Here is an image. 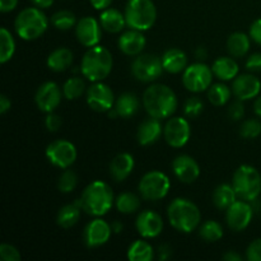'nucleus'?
Masks as SVG:
<instances>
[{
	"instance_id": "4c0bfd02",
	"label": "nucleus",
	"mask_w": 261,
	"mask_h": 261,
	"mask_svg": "<svg viewBox=\"0 0 261 261\" xmlns=\"http://www.w3.org/2000/svg\"><path fill=\"white\" fill-rule=\"evenodd\" d=\"M51 23L56 30L68 31L76 25V19L74 13L69 12V10H59L51 17Z\"/></svg>"
},
{
	"instance_id": "864d4df0",
	"label": "nucleus",
	"mask_w": 261,
	"mask_h": 261,
	"mask_svg": "<svg viewBox=\"0 0 261 261\" xmlns=\"http://www.w3.org/2000/svg\"><path fill=\"white\" fill-rule=\"evenodd\" d=\"M222 259L226 261H241L242 257L240 256L236 251H227L226 254L222 256Z\"/></svg>"
},
{
	"instance_id": "de8ad7c7",
	"label": "nucleus",
	"mask_w": 261,
	"mask_h": 261,
	"mask_svg": "<svg viewBox=\"0 0 261 261\" xmlns=\"http://www.w3.org/2000/svg\"><path fill=\"white\" fill-rule=\"evenodd\" d=\"M250 37H251L252 41H255L257 45H261V18L255 20L251 24V27H250Z\"/></svg>"
},
{
	"instance_id": "1a4fd4ad",
	"label": "nucleus",
	"mask_w": 261,
	"mask_h": 261,
	"mask_svg": "<svg viewBox=\"0 0 261 261\" xmlns=\"http://www.w3.org/2000/svg\"><path fill=\"white\" fill-rule=\"evenodd\" d=\"M162 58L154 54H140L132 64V73L137 81L143 83L154 82L162 75Z\"/></svg>"
},
{
	"instance_id": "f8f14e48",
	"label": "nucleus",
	"mask_w": 261,
	"mask_h": 261,
	"mask_svg": "<svg viewBox=\"0 0 261 261\" xmlns=\"http://www.w3.org/2000/svg\"><path fill=\"white\" fill-rule=\"evenodd\" d=\"M163 135L168 145L172 148H182L190 139V124L184 117H172L166 122Z\"/></svg>"
},
{
	"instance_id": "a19ab883",
	"label": "nucleus",
	"mask_w": 261,
	"mask_h": 261,
	"mask_svg": "<svg viewBox=\"0 0 261 261\" xmlns=\"http://www.w3.org/2000/svg\"><path fill=\"white\" fill-rule=\"evenodd\" d=\"M204 102L200 97H190L184 105V112L188 117H198L203 112Z\"/></svg>"
},
{
	"instance_id": "9d476101",
	"label": "nucleus",
	"mask_w": 261,
	"mask_h": 261,
	"mask_svg": "<svg viewBox=\"0 0 261 261\" xmlns=\"http://www.w3.org/2000/svg\"><path fill=\"white\" fill-rule=\"evenodd\" d=\"M212 81H213V70L203 63L191 64L184 70V86L188 91L194 93H200L209 89Z\"/></svg>"
},
{
	"instance_id": "f03ea898",
	"label": "nucleus",
	"mask_w": 261,
	"mask_h": 261,
	"mask_svg": "<svg viewBox=\"0 0 261 261\" xmlns=\"http://www.w3.org/2000/svg\"><path fill=\"white\" fill-rule=\"evenodd\" d=\"M112 189L103 181H93L82 194V208L89 216L102 217L110 212L114 204Z\"/></svg>"
},
{
	"instance_id": "f3484780",
	"label": "nucleus",
	"mask_w": 261,
	"mask_h": 261,
	"mask_svg": "<svg viewBox=\"0 0 261 261\" xmlns=\"http://www.w3.org/2000/svg\"><path fill=\"white\" fill-rule=\"evenodd\" d=\"M112 233V227L106 221L96 218L87 224L84 229V242L89 249L99 247L106 244Z\"/></svg>"
},
{
	"instance_id": "4468645a",
	"label": "nucleus",
	"mask_w": 261,
	"mask_h": 261,
	"mask_svg": "<svg viewBox=\"0 0 261 261\" xmlns=\"http://www.w3.org/2000/svg\"><path fill=\"white\" fill-rule=\"evenodd\" d=\"M226 212L227 224L234 232H241L247 228L254 217V209L249 201L245 200H236Z\"/></svg>"
},
{
	"instance_id": "6e6552de",
	"label": "nucleus",
	"mask_w": 261,
	"mask_h": 261,
	"mask_svg": "<svg viewBox=\"0 0 261 261\" xmlns=\"http://www.w3.org/2000/svg\"><path fill=\"white\" fill-rule=\"evenodd\" d=\"M171 181L166 173L161 171H150L145 173L139 181L138 190L143 199L150 201H157L166 198L170 191Z\"/></svg>"
},
{
	"instance_id": "a878e982",
	"label": "nucleus",
	"mask_w": 261,
	"mask_h": 261,
	"mask_svg": "<svg viewBox=\"0 0 261 261\" xmlns=\"http://www.w3.org/2000/svg\"><path fill=\"white\" fill-rule=\"evenodd\" d=\"M46 63H47L48 69L53 71H56V73L65 71L66 69L70 68L73 63V53L66 47H59L48 55Z\"/></svg>"
},
{
	"instance_id": "603ef678",
	"label": "nucleus",
	"mask_w": 261,
	"mask_h": 261,
	"mask_svg": "<svg viewBox=\"0 0 261 261\" xmlns=\"http://www.w3.org/2000/svg\"><path fill=\"white\" fill-rule=\"evenodd\" d=\"M10 107H12V102H10V99L8 98L5 94H2V96H0V114L4 115L5 112L9 111Z\"/></svg>"
},
{
	"instance_id": "58836bf2",
	"label": "nucleus",
	"mask_w": 261,
	"mask_h": 261,
	"mask_svg": "<svg viewBox=\"0 0 261 261\" xmlns=\"http://www.w3.org/2000/svg\"><path fill=\"white\" fill-rule=\"evenodd\" d=\"M78 185V176L71 170H66L61 173L58 181V189L64 194H69Z\"/></svg>"
},
{
	"instance_id": "412c9836",
	"label": "nucleus",
	"mask_w": 261,
	"mask_h": 261,
	"mask_svg": "<svg viewBox=\"0 0 261 261\" xmlns=\"http://www.w3.org/2000/svg\"><path fill=\"white\" fill-rule=\"evenodd\" d=\"M145 41L144 35L142 31L138 30H130L126 32L122 33L119 37V48L129 56H138L142 54V51L145 47Z\"/></svg>"
},
{
	"instance_id": "5fc2aeb1",
	"label": "nucleus",
	"mask_w": 261,
	"mask_h": 261,
	"mask_svg": "<svg viewBox=\"0 0 261 261\" xmlns=\"http://www.w3.org/2000/svg\"><path fill=\"white\" fill-rule=\"evenodd\" d=\"M33 4L37 8L41 9H46V8H50L54 4V0H32Z\"/></svg>"
},
{
	"instance_id": "37998d69",
	"label": "nucleus",
	"mask_w": 261,
	"mask_h": 261,
	"mask_svg": "<svg viewBox=\"0 0 261 261\" xmlns=\"http://www.w3.org/2000/svg\"><path fill=\"white\" fill-rule=\"evenodd\" d=\"M246 257L249 261H261V239L255 240L249 245Z\"/></svg>"
},
{
	"instance_id": "a18cd8bd",
	"label": "nucleus",
	"mask_w": 261,
	"mask_h": 261,
	"mask_svg": "<svg viewBox=\"0 0 261 261\" xmlns=\"http://www.w3.org/2000/svg\"><path fill=\"white\" fill-rule=\"evenodd\" d=\"M228 115L229 117H231V120H233V121H240V120L244 117L245 115V106L242 105V101L241 99H239V101L233 102V103L229 106V110H228Z\"/></svg>"
},
{
	"instance_id": "bb28decb",
	"label": "nucleus",
	"mask_w": 261,
	"mask_h": 261,
	"mask_svg": "<svg viewBox=\"0 0 261 261\" xmlns=\"http://www.w3.org/2000/svg\"><path fill=\"white\" fill-rule=\"evenodd\" d=\"M213 74L221 81H231L239 74V64L232 58H218L212 66Z\"/></svg>"
},
{
	"instance_id": "f704fd0d",
	"label": "nucleus",
	"mask_w": 261,
	"mask_h": 261,
	"mask_svg": "<svg viewBox=\"0 0 261 261\" xmlns=\"http://www.w3.org/2000/svg\"><path fill=\"white\" fill-rule=\"evenodd\" d=\"M116 208L122 214H133L140 208V199L133 193H122L117 196Z\"/></svg>"
},
{
	"instance_id": "a211bd4d",
	"label": "nucleus",
	"mask_w": 261,
	"mask_h": 261,
	"mask_svg": "<svg viewBox=\"0 0 261 261\" xmlns=\"http://www.w3.org/2000/svg\"><path fill=\"white\" fill-rule=\"evenodd\" d=\"M135 227L143 239H154L162 233L165 224L160 214L153 211H144L138 216Z\"/></svg>"
},
{
	"instance_id": "72a5a7b5",
	"label": "nucleus",
	"mask_w": 261,
	"mask_h": 261,
	"mask_svg": "<svg viewBox=\"0 0 261 261\" xmlns=\"http://www.w3.org/2000/svg\"><path fill=\"white\" fill-rule=\"evenodd\" d=\"M231 98V89L222 83L212 84L208 89V99L214 106H224Z\"/></svg>"
},
{
	"instance_id": "c756f323",
	"label": "nucleus",
	"mask_w": 261,
	"mask_h": 261,
	"mask_svg": "<svg viewBox=\"0 0 261 261\" xmlns=\"http://www.w3.org/2000/svg\"><path fill=\"white\" fill-rule=\"evenodd\" d=\"M115 110L119 114V117L129 119L134 116L139 110V99L133 93H122L115 102Z\"/></svg>"
},
{
	"instance_id": "9b49d317",
	"label": "nucleus",
	"mask_w": 261,
	"mask_h": 261,
	"mask_svg": "<svg viewBox=\"0 0 261 261\" xmlns=\"http://www.w3.org/2000/svg\"><path fill=\"white\" fill-rule=\"evenodd\" d=\"M46 157L55 167L66 170L76 160V148L69 140H55L46 148Z\"/></svg>"
},
{
	"instance_id": "ddd939ff",
	"label": "nucleus",
	"mask_w": 261,
	"mask_h": 261,
	"mask_svg": "<svg viewBox=\"0 0 261 261\" xmlns=\"http://www.w3.org/2000/svg\"><path fill=\"white\" fill-rule=\"evenodd\" d=\"M87 103L96 112H109L115 103L114 92L107 84L96 82L87 91Z\"/></svg>"
},
{
	"instance_id": "7c9ffc66",
	"label": "nucleus",
	"mask_w": 261,
	"mask_h": 261,
	"mask_svg": "<svg viewBox=\"0 0 261 261\" xmlns=\"http://www.w3.org/2000/svg\"><path fill=\"white\" fill-rule=\"evenodd\" d=\"M227 48L233 58H242L250 50V37L244 32H234L227 40Z\"/></svg>"
},
{
	"instance_id": "09e8293b",
	"label": "nucleus",
	"mask_w": 261,
	"mask_h": 261,
	"mask_svg": "<svg viewBox=\"0 0 261 261\" xmlns=\"http://www.w3.org/2000/svg\"><path fill=\"white\" fill-rule=\"evenodd\" d=\"M18 5V0H0V10L2 13H9L14 10Z\"/></svg>"
},
{
	"instance_id": "2eb2a0df",
	"label": "nucleus",
	"mask_w": 261,
	"mask_h": 261,
	"mask_svg": "<svg viewBox=\"0 0 261 261\" xmlns=\"http://www.w3.org/2000/svg\"><path fill=\"white\" fill-rule=\"evenodd\" d=\"M101 23L93 17H84L76 23L75 36L79 42L86 47L97 46L101 41Z\"/></svg>"
},
{
	"instance_id": "7ed1b4c3",
	"label": "nucleus",
	"mask_w": 261,
	"mask_h": 261,
	"mask_svg": "<svg viewBox=\"0 0 261 261\" xmlns=\"http://www.w3.org/2000/svg\"><path fill=\"white\" fill-rule=\"evenodd\" d=\"M112 65H114V60H112L111 53L103 46L97 45L89 47V50L84 54L81 71L84 78L96 83L109 76L112 70Z\"/></svg>"
},
{
	"instance_id": "6e6d98bb",
	"label": "nucleus",
	"mask_w": 261,
	"mask_h": 261,
	"mask_svg": "<svg viewBox=\"0 0 261 261\" xmlns=\"http://www.w3.org/2000/svg\"><path fill=\"white\" fill-rule=\"evenodd\" d=\"M195 56L198 60H204V59H206V56H208V51H206L205 47L200 46V47L196 48Z\"/></svg>"
},
{
	"instance_id": "5701e85b",
	"label": "nucleus",
	"mask_w": 261,
	"mask_h": 261,
	"mask_svg": "<svg viewBox=\"0 0 261 261\" xmlns=\"http://www.w3.org/2000/svg\"><path fill=\"white\" fill-rule=\"evenodd\" d=\"M134 157L130 153H120L112 160L110 165V173L115 181L121 182L129 177L130 173L134 170Z\"/></svg>"
},
{
	"instance_id": "ea45409f",
	"label": "nucleus",
	"mask_w": 261,
	"mask_h": 261,
	"mask_svg": "<svg viewBox=\"0 0 261 261\" xmlns=\"http://www.w3.org/2000/svg\"><path fill=\"white\" fill-rule=\"evenodd\" d=\"M261 134V122L257 119H250L242 122L240 135L245 139H255Z\"/></svg>"
},
{
	"instance_id": "3c124183",
	"label": "nucleus",
	"mask_w": 261,
	"mask_h": 261,
	"mask_svg": "<svg viewBox=\"0 0 261 261\" xmlns=\"http://www.w3.org/2000/svg\"><path fill=\"white\" fill-rule=\"evenodd\" d=\"M92 7L97 10H105L111 5L112 0H89Z\"/></svg>"
},
{
	"instance_id": "2f4dec72",
	"label": "nucleus",
	"mask_w": 261,
	"mask_h": 261,
	"mask_svg": "<svg viewBox=\"0 0 261 261\" xmlns=\"http://www.w3.org/2000/svg\"><path fill=\"white\" fill-rule=\"evenodd\" d=\"M153 257H154L153 247L143 240L133 242L127 250V259L130 261H150Z\"/></svg>"
},
{
	"instance_id": "423d86ee",
	"label": "nucleus",
	"mask_w": 261,
	"mask_h": 261,
	"mask_svg": "<svg viewBox=\"0 0 261 261\" xmlns=\"http://www.w3.org/2000/svg\"><path fill=\"white\" fill-rule=\"evenodd\" d=\"M124 14L127 27L144 32L154 25L157 8L153 0H127Z\"/></svg>"
},
{
	"instance_id": "4d7b16f0",
	"label": "nucleus",
	"mask_w": 261,
	"mask_h": 261,
	"mask_svg": "<svg viewBox=\"0 0 261 261\" xmlns=\"http://www.w3.org/2000/svg\"><path fill=\"white\" fill-rule=\"evenodd\" d=\"M111 227H112V232H115V233H120V232L124 229V226H122L121 222L119 221H115L114 223L111 224Z\"/></svg>"
},
{
	"instance_id": "f257e3e1",
	"label": "nucleus",
	"mask_w": 261,
	"mask_h": 261,
	"mask_svg": "<svg viewBox=\"0 0 261 261\" xmlns=\"http://www.w3.org/2000/svg\"><path fill=\"white\" fill-rule=\"evenodd\" d=\"M143 105L149 116L160 120L167 119L177 109V97L168 86L152 84L144 91Z\"/></svg>"
},
{
	"instance_id": "e433bc0d",
	"label": "nucleus",
	"mask_w": 261,
	"mask_h": 261,
	"mask_svg": "<svg viewBox=\"0 0 261 261\" xmlns=\"http://www.w3.org/2000/svg\"><path fill=\"white\" fill-rule=\"evenodd\" d=\"M201 239L206 242H217L223 237V227L216 221H206L199 231Z\"/></svg>"
},
{
	"instance_id": "c85d7f7f",
	"label": "nucleus",
	"mask_w": 261,
	"mask_h": 261,
	"mask_svg": "<svg viewBox=\"0 0 261 261\" xmlns=\"http://www.w3.org/2000/svg\"><path fill=\"white\" fill-rule=\"evenodd\" d=\"M239 199L233 186L228 184H222L214 190L213 203L221 211H227L234 201Z\"/></svg>"
},
{
	"instance_id": "79ce46f5",
	"label": "nucleus",
	"mask_w": 261,
	"mask_h": 261,
	"mask_svg": "<svg viewBox=\"0 0 261 261\" xmlns=\"http://www.w3.org/2000/svg\"><path fill=\"white\" fill-rule=\"evenodd\" d=\"M0 257L4 261H19L20 254L14 246L9 244H3L0 246Z\"/></svg>"
},
{
	"instance_id": "39448f33",
	"label": "nucleus",
	"mask_w": 261,
	"mask_h": 261,
	"mask_svg": "<svg viewBox=\"0 0 261 261\" xmlns=\"http://www.w3.org/2000/svg\"><path fill=\"white\" fill-rule=\"evenodd\" d=\"M48 27V19L41 8L31 7L23 9L17 15L14 28L17 35L24 41H33L41 37Z\"/></svg>"
},
{
	"instance_id": "20e7f679",
	"label": "nucleus",
	"mask_w": 261,
	"mask_h": 261,
	"mask_svg": "<svg viewBox=\"0 0 261 261\" xmlns=\"http://www.w3.org/2000/svg\"><path fill=\"white\" fill-rule=\"evenodd\" d=\"M167 217L170 224L176 231L190 233L200 223L201 214L193 201L177 198L168 205Z\"/></svg>"
},
{
	"instance_id": "8fccbe9b",
	"label": "nucleus",
	"mask_w": 261,
	"mask_h": 261,
	"mask_svg": "<svg viewBox=\"0 0 261 261\" xmlns=\"http://www.w3.org/2000/svg\"><path fill=\"white\" fill-rule=\"evenodd\" d=\"M158 256H160L161 261L168 260L171 256H172V250H171V247L168 246V245L166 244L161 245L160 249H158Z\"/></svg>"
},
{
	"instance_id": "4be33fe9",
	"label": "nucleus",
	"mask_w": 261,
	"mask_h": 261,
	"mask_svg": "<svg viewBox=\"0 0 261 261\" xmlns=\"http://www.w3.org/2000/svg\"><path fill=\"white\" fill-rule=\"evenodd\" d=\"M163 129L162 125H161L160 119H155V117L150 116L149 119L144 120L142 124L139 125L137 132V139L138 143L143 147H148V145H152L157 142L158 139L162 135Z\"/></svg>"
},
{
	"instance_id": "b1692460",
	"label": "nucleus",
	"mask_w": 261,
	"mask_h": 261,
	"mask_svg": "<svg viewBox=\"0 0 261 261\" xmlns=\"http://www.w3.org/2000/svg\"><path fill=\"white\" fill-rule=\"evenodd\" d=\"M99 23L107 32L119 33L126 25V19H125V14H122L120 10L107 8V9L102 10L101 15H99Z\"/></svg>"
},
{
	"instance_id": "473e14b6",
	"label": "nucleus",
	"mask_w": 261,
	"mask_h": 261,
	"mask_svg": "<svg viewBox=\"0 0 261 261\" xmlns=\"http://www.w3.org/2000/svg\"><path fill=\"white\" fill-rule=\"evenodd\" d=\"M15 53V42L12 33L5 27L0 28V63L5 64Z\"/></svg>"
},
{
	"instance_id": "c9c22d12",
	"label": "nucleus",
	"mask_w": 261,
	"mask_h": 261,
	"mask_svg": "<svg viewBox=\"0 0 261 261\" xmlns=\"http://www.w3.org/2000/svg\"><path fill=\"white\" fill-rule=\"evenodd\" d=\"M84 91H86V83H84L83 79L78 78V76L68 79L63 87L64 97L69 101L79 98L84 93Z\"/></svg>"
},
{
	"instance_id": "13d9d810",
	"label": "nucleus",
	"mask_w": 261,
	"mask_h": 261,
	"mask_svg": "<svg viewBox=\"0 0 261 261\" xmlns=\"http://www.w3.org/2000/svg\"><path fill=\"white\" fill-rule=\"evenodd\" d=\"M254 111H255V114L257 115V116L261 117V96L257 97L256 101H255V103H254Z\"/></svg>"
},
{
	"instance_id": "aec40b11",
	"label": "nucleus",
	"mask_w": 261,
	"mask_h": 261,
	"mask_svg": "<svg viewBox=\"0 0 261 261\" xmlns=\"http://www.w3.org/2000/svg\"><path fill=\"white\" fill-rule=\"evenodd\" d=\"M261 82L252 74H241L236 76L232 84V92L241 101H249L259 96Z\"/></svg>"
},
{
	"instance_id": "dca6fc26",
	"label": "nucleus",
	"mask_w": 261,
	"mask_h": 261,
	"mask_svg": "<svg viewBox=\"0 0 261 261\" xmlns=\"http://www.w3.org/2000/svg\"><path fill=\"white\" fill-rule=\"evenodd\" d=\"M35 102L40 111L46 114L54 112L61 102L60 87L54 82H46L36 92Z\"/></svg>"
},
{
	"instance_id": "c03bdc74",
	"label": "nucleus",
	"mask_w": 261,
	"mask_h": 261,
	"mask_svg": "<svg viewBox=\"0 0 261 261\" xmlns=\"http://www.w3.org/2000/svg\"><path fill=\"white\" fill-rule=\"evenodd\" d=\"M45 125L46 127H47L48 132L55 133L61 127V125H63V120H61V117L59 116V115L54 114V112H48L45 120Z\"/></svg>"
},
{
	"instance_id": "cd10ccee",
	"label": "nucleus",
	"mask_w": 261,
	"mask_h": 261,
	"mask_svg": "<svg viewBox=\"0 0 261 261\" xmlns=\"http://www.w3.org/2000/svg\"><path fill=\"white\" fill-rule=\"evenodd\" d=\"M82 209L83 208H82L81 199L73 204L64 205L59 211L58 217H56V222H58V224L61 228H70V227L75 226L78 223L79 218H81Z\"/></svg>"
},
{
	"instance_id": "0eeeda50",
	"label": "nucleus",
	"mask_w": 261,
	"mask_h": 261,
	"mask_svg": "<svg viewBox=\"0 0 261 261\" xmlns=\"http://www.w3.org/2000/svg\"><path fill=\"white\" fill-rule=\"evenodd\" d=\"M232 186L239 199L251 203L256 200L261 194L260 172L250 165L240 166L233 175Z\"/></svg>"
},
{
	"instance_id": "6ab92c4d",
	"label": "nucleus",
	"mask_w": 261,
	"mask_h": 261,
	"mask_svg": "<svg viewBox=\"0 0 261 261\" xmlns=\"http://www.w3.org/2000/svg\"><path fill=\"white\" fill-rule=\"evenodd\" d=\"M172 170L176 177L184 184H193L200 176V167L193 157L181 154L172 162Z\"/></svg>"
},
{
	"instance_id": "393cba45",
	"label": "nucleus",
	"mask_w": 261,
	"mask_h": 261,
	"mask_svg": "<svg viewBox=\"0 0 261 261\" xmlns=\"http://www.w3.org/2000/svg\"><path fill=\"white\" fill-rule=\"evenodd\" d=\"M163 69L171 74H177L184 71L188 65V56L180 48L172 47L166 51L162 56Z\"/></svg>"
},
{
	"instance_id": "49530a36",
	"label": "nucleus",
	"mask_w": 261,
	"mask_h": 261,
	"mask_svg": "<svg viewBox=\"0 0 261 261\" xmlns=\"http://www.w3.org/2000/svg\"><path fill=\"white\" fill-rule=\"evenodd\" d=\"M246 69L250 71H254V73L261 71V54L260 53L252 54V55L247 59Z\"/></svg>"
}]
</instances>
